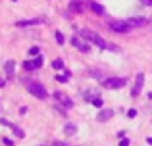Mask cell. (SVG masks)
<instances>
[{
	"label": "cell",
	"instance_id": "23",
	"mask_svg": "<svg viewBox=\"0 0 152 146\" xmlns=\"http://www.w3.org/2000/svg\"><path fill=\"white\" fill-rule=\"evenodd\" d=\"M127 117H131V119L137 117V110H129V112H127Z\"/></svg>",
	"mask_w": 152,
	"mask_h": 146
},
{
	"label": "cell",
	"instance_id": "1",
	"mask_svg": "<svg viewBox=\"0 0 152 146\" xmlns=\"http://www.w3.org/2000/svg\"><path fill=\"white\" fill-rule=\"evenodd\" d=\"M81 38H85L87 42H93V44H96L98 48H102V50H112V52H119V48L115 44H110V42H106L104 38L100 37L98 33H94V31H91V29H81Z\"/></svg>",
	"mask_w": 152,
	"mask_h": 146
},
{
	"label": "cell",
	"instance_id": "18",
	"mask_svg": "<svg viewBox=\"0 0 152 146\" xmlns=\"http://www.w3.org/2000/svg\"><path fill=\"white\" fill-rule=\"evenodd\" d=\"M54 37H56V42H58V44H64V42H66V38H64V35L60 33V31H56Z\"/></svg>",
	"mask_w": 152,
	"mask_h": 146
},
{
	"label": "cell",
	"instance_id": "9",
	"mask_svg": "<svg viewBox=\"0 0 152 146\" xmlns=\"http://www.w3.org/2000/svg\"><path fill=\"white\" fill-rule=\"evenodd\" d=\"M89 8L94 12V14H98V15H104L106 14V10H104V6H100L98 2H89Z\"/></svg>",
	"mask_w": 152,
	"mask_h": 146
},
{
	"label": "cell",
	"instance_id": "10",
	"mask_svg": "<svg viewBox=\"0 0 152 146\" xmlns=\"http://www.w3.org/2000/svg\"><path fill=\"white\" fill-rule=\"evenodd\" d=\"M127 23H129L131 27H141V25L146 23V19L145 17H133V19H127Z\"/></svg>",
	"mask_w": 152,
	"mask_h": 146
},
{
	"label": "cell",
	"instance_id": "8",
	"mask_svg": "<svg viewBox=\"0 0 152 146\" xmlns=\"http://www.w3.org/2000/svg\"><path fill=\"white\" fill-rule=\"evenodd\" d=\"M54 96H56V100H60L64 106H66V108H71V106H73V102H71V100H69V98H67L64 92H56Z\"/></svg>",
	"mask_w": 152,
	"mask_h": 146
},
{
	"label": "cell",
	"instance_id": "14",
	"mask_svg": "<svg viewBox=\"0 0 152 146\" xmlns=\"http://www.w3.org/2000/svg\"><path fill=\"white\" fill-rule=\"evenodd\" d=\"M42 64H45V60H42V56L39 54L37 58L33 60V65H35V69H39V68H42Z\"/></svg>",
	"mask_w": 152,
	"mask_h": 146
},
{
	"label": "cell",
	"instance_id": "6",
	"mask_svg": "<svg viewBox=\"0 0 152 146\" xmlns=\"http://www.w3.org/2000/svg\"><path fill=\"white\" fill-rule=\"evenodd\" d=\"M142 85H145V73H139L137 75V83L133 85L131 94H133V96H139V94H141V90H142Z\"/></svg>",
	"mask_w": 152,
	"mask_h": 146
},
{
	"label": "cell",
	"instance_id": "19",
	"mask_svg": "<svg viewBox=\"0 0 152 146\" xmlns=\"http://www.w3.org/2000/svg\"><path fill=\"white\" fill-rule=\"evenodd\" d=\"M12 129H14V135L15 137H19V139H23V137H25V133H23L19 127H14V125H12Z\"/></svg>",
	"mask_w": 152,
	"mask_h": 146
},
{
	"label": "cell",
	"instance_id": "21",
	"mask_svg": "<svg viewBox=\"0 0 152 146\" xmlns=\"http://www.w3.org/2000/svg\"><path fill=\"white\" fill-rule=\"evenodd\" d=\"M39 54H41V50H39V46H33V48L29 50V56H33V58H37Z\"/></svg>",
	"mask_w": 152,
	"mask_h": 146
},
{
	"label": "cell",
	"instance_id": "4",
	"mask_svg": "<svg viewBox=\"0 0 152 146\" xmlns=\"http://www.w3.org/2000/svg\"><path fill=\"white\" fill-rule=\"evenodd\" d=\"M110 29L114 31V33H129L133 27L127 21H110Z\"/></svg>",
	"mask_w": 152,
	"mask_h": 146
},
{
	"label": "cell",
	"instance_id": "5",
	"mask_svg": "<svg viewBox=\"0 0 152 146\" xmlns=\"http://www.w3.org/2000/svg\"><path fill=\"white\" fill-rule=\"evenodd\" d=\"M71 44H73L77 50H81V52H91V42H85L79 37H71Z\"/></svg>",
	"mask_w": 152,
	"mask_h": 146
},
{
	"label": "cell",
	"instance_id": "3",
	"mask_svg": "<svg viewBox=\"0 0 152 146\" xmlns=\"http://www.w3.org/2000/svg\"><path fill=\"white\" fill-rule=\"evenodd\" d=\"M125 79H119V77H110V79H102V86L104 89H121L125 86Z\"/></svg>",
	"mask_w": 152,
	"mask_h": 146
},
{
	"label": "cell",
	"instance_id": "26",
	"mask_svg": "<svg viewBox=\"0 0 152 146\" xmlns=\"http://www.w3.org/2000/svg\"><path fill=\"white\" fill-rule=\"evenodd\" d=\"M142 4H146V6H152V0H141Z\"/></svg>",
	"mask_w": 152,
	"mask_h": 146
},
{
	"label": "cell",
	"instance_id": "25",
	"mask_svg": "<svg viewBox=\"0 0 152 146\" xmlns=\"http://www.w3.org/2000/svg\"><path fill=\"white\" fill-rule=\"evenodd\" d=\"M119 146H129V140H127V139H121V140H119Z\"/></svg>",
	"mask_w": 152,
	"mask_h": 146
},
{
	"label": "cell",
	"instance_id": "29",
	"mask_svg": "<svg viewBox=\"0 0 152 146\" xmlns=\"http://www.w3.org/2000/svg\"><path fill=\"white\" fill-rule=\"evenodd\" d=\"M146 142H148V144H152V137H148V139H146Z\"/></svg>",
	"mask_w": 152,
	"mask_h": 146
},
{
	"label": "cell",
	"instance_id": "15",
	"mask_svg": "<svg viewBox=\"0 0 152 146\" xmlns=\"http://www.w3.org/2000/svg\"><path fill=\"white\" fill-rule=\"evenodd\" d=\"M23 69H27V71H33V69H35L33 60H25V62H23Z\"/></svg>",
	"mask_w": 152,
	"mask_h": 146
},
{
	"label": "cell",
	"instance_id": "7",
	"mask_svg": "<svg viewBox=\"0 0 152 146\" xmlns=\"http://www.w3.org/2000/svg\"><path fill=\"white\" fill-rule=\"evenodd\" d=\"M42 23V19H21V21H15L18 27H31V25H39Z\"/></svg>",
	"mask_w": 152,
	"mask_h": 146
},
{
	"label": "cell",
	"instance_id": "17",
	"mask_svg": "<svg viewBox=\"0 0 152 146\" xmlns=\"http://www.w3.org/2000/svg\"><path fill=\"white\" fill-rule=\"evenodd\" d=\"M69 10H71V12H81L83 8H81V4H79V2H71V4H69Z\"/></svg>",
	"mask_w": 152,
	"mask_h": 146
},
{
	"label": "cell",
	"instance_id": "12",
	"mask_svg": "<svg viewBox=\"0 0 152 146\" xmlns=\"http://www.w3.org/2000/svg\"><path fill=\"white\" fill-rule=\"evenodd\" d=\"M14 71H15V62L14 60H8L6 62V73H8V77H14Z\"/></svg>",
	"mask_w": 152,
	"mask_h": 146
},
{
	"label": "cell",
	"instance_id": "16",
	"mask_svg": "<svg viewBox=\"0 0 152 146\" xmlns=\"http://www.w3.org/2000/svg\"><path fill=\"white\" fill-rule=\"evenodd\" d=\"M52 68L54 69H64V62L60 60V58H56V60L52 62Z\"/></svg>",
	"mask_w": 152,
	"mask_h": 146
},
{
	"label": "cell",
	"instance_id": "20",
	"mask_svg": "<svg viewBox=\"0 0 152 146\" xmlns=\"http://www.w3.org/2000/svg\"><path fill=\"white\" fill-rule=\"evenodd\" d=\"M91 102H93V104H94V106H96V108H102V104H104V102H102V98H100V96H94V98H93V100H91Z\"/></svg>",
	"mask_w": 152,
	"mask_h": 146
},
{
	"label": "cell",
	"instance_id": "27",
	"mask_svg": "<svg viewBox=\"0 0 152 146\" xmlns=\"http://www.w3.org/2000/svg\"><path fill=\"white\" fill-rule=\"evenodd\" d=\"M4 85H6V79H2V77H0V89H2Z\"/></svg>",
	"mask_w": 152,
	"mask_h": 146
},
{
	"label": "cell",
	"instance_id": "13",
	"mask_svg": "<svg viewBox=\"0 0 152 146\" xmlns=\"http://www.w3.org/2000/svg\"><path fill=\"white\" fill-rule=\"evenodd\" d=\"M64 131H66V135H75V133H77V127H75L73 123H67Z\"/></svg>",
	"mask_w": 152,
	"mask_h": 146
},
{
	"label": "cell",
	"instance_id": "24",
	"mask_svg": "<svg viewBox=\"0 0 152 146\" xmlns=\"http://www.w3.org/2000/svg\"><path fill=\"white\" fill-rule=\"evenodd\" d=\"M4 144H6V146H14V140H12V139H4Z\"/></svg>",
	"mask_w": 152,
	"mask_h": 146
},
{
	"label": "cell",
	"instance_id": "22",
	"mask_svg": "<svg viewBox=\"0 0 152 146\" xmlns=\"http://www.w3.org/2000/svg\"><path fill=\"white\" fill-rule=\"evenodd\" d=\"M67 79H69L67 75H56V81H60V83H66Z\"/></svg>",
	"mask_w": 152,
	"mask_h": 146
},
{
	"label": "cell",
	"instance_id": "30",
	"mask_svg": "<svg viewBox=\"0 0 152 146\" xmlns=\"http://www.w3.org/2000/svg\"><path fill=\"white\" fill-rule=\"evenodd\" d=\"M12 2H18V0H12Z\"/></svg>",
	"mask_w": 152,
	"mask_h": 146
},
{
	"label": "cell",
	"instance_id": "28",
	"mask_svg": "<svg viewBox=\"0 0 152 146\" xmlns=\"http://www.w3.org/2000/svg\"><path fill=\"white\" fill-rule=\"evenodd\" d=\"M54 146H67L66 142H54Z\"/></svg>",
	"mask_w": 152,
	"mask_h": 146
},
{
	"label": "cell",
	"instance_id": "2",
	"mask_svg": "<svg viewBox=\"0 0 152 146\" xmlns=\"http://www.w3.org/2000/svg\"><path fill=\"white\" fill-rule=\"evenodd\" d=\"M27 90H29L35 98H39V100H45V98L48 96V90L45 89V85H41V83H37V81H31L29 85H27Z\"/></svg>",
	"mask_w": 152,
	"mask_h": 146
},
{
	"label": "cell",
	"instance_id": "11",
	"mask_svg": "<svg viewBox=\"0 0 152 146\" xmlns=\"http://www.w3.org/2000/svg\"><path fill=\"white\" fill-rule=\"evenodd\" d=\"M112 115H114V112H112V110H102V112L98 113L96 119H98V121H106V119H110Z\"/></svg>",
	"mask_w": 152,
	"mask_h": 146
}]
</instances>
